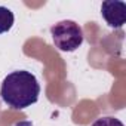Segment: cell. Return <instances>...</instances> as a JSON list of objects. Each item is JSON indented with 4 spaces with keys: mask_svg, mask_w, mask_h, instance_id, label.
<instances>
[{
    "mask_svg": "<svg viewBox=\"0 0 126 126\" xmlns=\"http://www.w3.org/2000/svg\"><path fill=\"white\" fill-rule=\"evenodd\" d=\"M39 95L40 83L37 77L27 70H16L9 73L0 86L2 101L14 110H24L36 104Z\"/></svg>",
    "mask_w": 126,
    "mask_h": 126,
    "instance_id": "6da1fadb",
    "label": "cell"
},
{
    "mask_svg": "<svg viewBox=\"0 0 126 126\" xmlns=\"http://www.w3.org/2000/svg\"><path fill=\"white\" fill-rule=\"evenodd\" d=\"M50 36L55 47H58L61 52H74L82 46L85 39L82 27L71 19H64L53 24L50 27Z\"/></svg>",
    "mask_w": 126,
    "mask_h": 126,
    "instance_id": "7a4b0ae2",
    "label": "cell"
},
{
    "mask_svg": "<svg viewBox=\"0 0 126 126\" xmlns=\"http://www.w3.org/2000/svg\"><path fill=\"white\" fill-rule=\"evenodd\" d=\"M101 15L111 28H122L126 21V3L122 0H105L101 5Z\"/></svg>",
    "mask_w": 126,
    "mask_h": 126,
    "instance_id": "3957f363",
    "label": "cell"
},
{
    "mask_svg": "<svg viewBox=\"0 0 126 126\" xmlns=\"http://www.w3.org/2000/svg\"><path fill=\"white\" fill-rule=\"evenodd\" d=\"M15 22L14 12L5 6H0V34L8 33Z\"/></svg>",
    "mask_w": 126,
    "mask_h": 126,
    "instance_id": "277c9868",
    "label": "cell"
},
{
    "mask_svg": "<svg viewBox=\"0 0 126 126\" xmlns=\"http://www.w3.org/2000/svg\"><path fill=\"white\" fill-rule=\"evenodd\" d=\"M91 126H125L119 119L111 117V116H105V117H99L96 119Z\"/></svg>",
    "mask_w": 126,
    "mask_h": 126,
    "instance_id": "5b68a950",
    "label": "cell"
}]
</instances>
